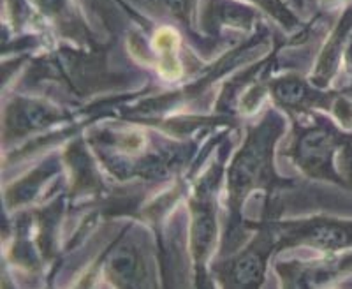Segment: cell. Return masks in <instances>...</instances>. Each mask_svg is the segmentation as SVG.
<instances>
[{"label": "cell", "instance_id": "cell-3", "mask_svg": "<svg viewBox=\"0 0 352 289\" xmlns=\"http://www.w3.org/2000/svg\"><path fill=\"white\" fill-rule=\"evenodd\" d=\"M284 240L287 244L308 245L324 253H336L352 247V222L317 217L310 221L289 224Z\"/></svg>", "mask_w": 352, "mask_h": 289}, {"label": "cell", "instance_id": "cell-2", "mask_svg": "<svg viewBox=\"0 0 352 289\" xmlns=\"http://www.w3.org/2000/svg\"><path fill=\"white\" fill-rule=\"evenodd\" d=\"M342 140L329 125H314L298 136L294 143V162L307 175L324 180L342 182L336 171V153Z\"/></svg>", "mask_w": 352, "mask_h": 289}, {"label": "cell", "instance_id": "cell-6", "mask_svg": "<svg viewBox=\"0 0 352 289\" xmlns=\"http://www.w3.org/2000/svg\"><path fill=\"white\" fill-rule=\"evenodd\" d=\"M106 273L116 286H141V281H144V266L136 245L125 242L116 247L108 257Z\"/></svg>", "mask_w": 352, "mask_h": 289}, {"label": "cell", "instance_id": "cell-7", "mask_svg": "<svg viewBox=\"0 0 352 289\" xmlns=\"http://www.w3.org/2000/svg\"><path fill=\"white\" fill-rule=\"evenodd\" d=\"M58 118H60V115L55 109L44 106L43 103L18 99L12 103L11 111H8L6 125H8V129H11L12 134L18 136V134L32 133L36 129L48 127Z\"/></svg>", "mask_w": 352, "mask_h": 289}, {"label": "cell", "instance_id": "cell-5", "mask_svg": "<svg viewBox=\"0 0 352 289\" xmlns=\"http://www.w3.org/2000/svg\"><path fill=\"white\" fill-rule=\"evenodd\" d=\"M217 233L215 206H213L212 185L204 182L197 191L192 203V253L196 268L203 270L210 256Z\"/></svg>", "mask_w": 352, "mask_h": 289}, {"label": "cell", "instance_id": "cell-4", "mask_svg": "<svg viewBox=\"0 0 352 289\" xmlns=\"http://www.w3.org/2000/svg\"><path fill=\"white\" fill-rule=\"evenodd\" d=\"M270 250H272L270 235L257 238L250 249L232 257L226 265V272L222 275L224 284L232 288H257L263 284Z\"/></svg>", "mask_w": 352, "mask_h": 289}, {"label": "cell", "instance_id": "cell-10", "mask_svg": "<svg viewBox=\"0 0 352 289\" xmlns=\"http://www.w3.org/2000/svg\"><path fill=\"white\" fill-rule=\"evenodd\" d=\"M257 2H259V4H263L266 9H270L273 14H278L282 20H285V18H287V14H285V12H280V9H276L275 0H257Z\"/></svg>", "mask_w": 352, "mask_h": 289}, {"label": "cell", "instance_id": "cell-9", "mask_svg": "<svg viewBox=\"0 0 352 289\" xmlns=\"http://www.w3.org/2000/svg\"><path fill=\"white\" fill-rule=\"evenodd\" d=\"M336 171L340 175L342 182H349L352 185V138H344L340 149L336 153Z\"/></svg>", "mask_w": 352, "mask_h": 289}, {"label": "cell", "instance_id": "cell-1", "mask_svg": "<svg viewBox=\"0 0 352 289\" xmlns=\"http://www.w3.org/2000/svg\"><path fill=\"white\" fill-rule=\"evenodd\" d=\"M282 122L272 115L261 125L250 131L243 149L238 152L236 159L232 161L228 177L229 189V208H231V228L232 233L240 224V213L248 193L261 185L270 177V161H272L273 144L282 133Z\"/></svg>", "mask_w": 352, "mask_h": 289}, {"label": "cell", "instance_id": "cell-8", "mask_svg": "<svg viewBox=\"0 0 352 289\" xmlns=\"http://www.w3.org/2000/svg\"><path fill=\"white\" fill-rule=\"evenodd\" d=\"M272 92L282 106L287 108H303V106L317 105L319 97L307 83L294 76L282 78L272 85Z\"/></svg>", "mask_w": 352, "mask_h": 289}]
</instances>
